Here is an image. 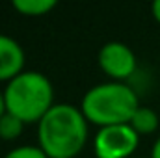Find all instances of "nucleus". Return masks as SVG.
<instances>
[{
  "instance_id": "nucleus-3",
  "label": "nucleus",
  "mask_w": 160,
  "mask_h": 158,
  "mask_svg": "<svg viewBox=\"0 0 160 158\" xmlns=\"http://www.w3.org/2000/svg\"><path fill=\"white\" fill-rule=\"evenodd\" d=\"M6 110L26 123H39L54 106V87L47 75L39 71H22L4 87Z\"/></svg>"
},
{
  "instance_id": "nucleus-4",
  "label": "nucleus",
  "mask_w": 160,
  "mask_h": 158,
  "mask_svg": "<svg viewBox=\"0 0 160 158\" xmlns=\"http://www.w3.org/2000/svg\"><path fill=\"white\" fill-rule=\"evenodd\" d=\"M140 134L128 125H110L97 130L93 151L97 158H130L138 149Z\"/></svg>"
},
{
  "instance_id": "nucleus-10",
  "label": "nucleus",
  "mask_w": 160,
  "mask_h": 158,
  "mask_svg": "<svg viewBox=\"0 0 160 158\" xmlns=\"http://www.w3.org/2000/svg\"><path fill=\"white\" fill-rule=\"evenodd\" d=\"M4 158H48L39 145H19L8 151Z\"/></svg>"
},
{
  "instance_id": "nucleus-13",
  "label": "nucleus",
  "mask_w": 160,
  "mask_h": 158,
  "mask_svg": "<svg viewBox=\"0 0 160 158\" xmlns=\"http://www.w3.org/2000/svg\"><path fill=\"white\" fill-rule=\"evenodd\" d=\"M6 99H4V89H0V117L6 114Z\"/></svg>"
},
{
  "instance_id": "nucleus-12",
  "label": "nucleus",
  "mask_w": 160,
  "mask_h": 158,
  "mask_svg": "<svg viewBox=\"0 0 160 158\" xmlns=\"http://www.w3.org/2000/svg\"><path fill=\"white\" fill-rule=\"evenodd\" d=\"M151 158H160V136L155 140V143L151 147Z\"/></svg>"
},
{
  "instance_id": "nucleus-8",
  "label": "nucleus",
  "mask_w": 160,
  "mask_h": 158,
  "mask_svg": "<svg viewBox=\"0 0 160 158\" xmlns=\"http://www.w3.org/2000/svg\"><path fill=\"white\" fill-rule=\"evenodd\" d=\"M56 7V0H13V9L26 17H39Z\"/></svg>"
},
{
  "instance_id": "nucleus-5",
  "label": "nucleus",
  "mask_w": 160,
  "mask_h": 158,
  "mask_svg": "<svg viewBox=\"0 0 160 158\" xmlns=\"http://www.w3.org/2000/svg\"><path fill=\"white\" fill-rule=\"evenodd\" d=\"M99 67L114 82H127L136 69V54L132 48L121 41H108L99 50Z\"/></svg>"
},
{
  "instance_id": "nucleus-6",
  "label": "nucleus",
  "mask_w": 160,
  "mask_h": 158,
  "mask_svg": "<svg viewBox=\"0 0 160 158\" xmlns=\"http://www.w3.org/2000/svg\"><path fill=\"white\" fill-rule=\"evenodd\" d=\"M24 71V50L11 36L0 34V82H9Z\"/></svg>"
},
{
  "instance_id": "nucleus-1",
  "label": "nucleus",
  "mask_w": 160,
  "mask_h": 158,
  "mask_svg": "<svg viewBox=\"0 0 160 158\" xmlns=\"http://www.w3.org/2000/svg\"><path fill=\"white\" fill-rule=\"evenodd\" d=\"M88 141V119L78 106L54 104L38 123V145L48 158H75Z\"/></svg>"
},
{
  "instance_id": "nucleus-7",
  "label": "nucleus",
  "mask_w": 160,
  "mask_h": 158,
  "mask_svg": "<svg viewBox=\"0 0 160 158\" xmlns=\"http://www.w3.org/2000/svg\"><path fill=\"white\" fill-rule=\"evenodd\" d=\"M140 136H147V134H153L157 128H158V114L149 108V106H140L134 116L128 123Z\"/></svg>"
},
{
  "instance_id": "nucleus-2",
  "label": "nucleus",
  "mask_w": 160,
  "mask_h": 158,
  "mask_svg": "<svg viewBox=\"0 0 160 158\" xmlns=\"http://www.w3.org/2000/svg\"><path fill=\"white\" fill-rule=\"evenodd\" d=\"M140 108L138 93L127 82H101L91 86L80 102V110L88 123L97 125L99 128L110 125L130 123L134 112Z\"/></svg>"
},
{
  "instance_id": "nucleus-9",
  "label": "nucleus",
  "mask_w": 160,
  "mask_h": 158,
  "mask_svg": "<svg viewBox=\"0 0 160 158\" xmlns=\"http://www.w3.org/2000/svg\"><path fill=\"white\" fill-rule=\"evenodd\" d=\"M22 130H24V123L13 114L6 112L0 117V140H6V141L17 140L22 134Z\"/></svg>"
},
{
  "instance_id": "nucleus-11",
  "label": "nucleus",
  "mask_w": 160,
  "mask_h": 158,
  "mask_svg": "<svg viewBox=\"0 0 160 158\" xmlns=\"http://www.w3.org/2000/svg\"><path fill=\"white\" fill-rule=\"evenodd\" d=\"M151 13H153L155 21L160 22V0H155V2L151 4Z\"/></svg>"
}]
</instances>
